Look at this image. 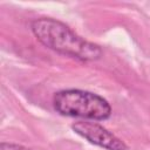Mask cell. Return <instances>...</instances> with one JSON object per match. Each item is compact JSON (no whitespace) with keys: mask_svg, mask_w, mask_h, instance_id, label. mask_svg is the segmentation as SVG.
Wrapping results in <instances>:
<instances>
[{"mask_svg":"<svg viewBox=\"0 0 150 150\" xmlns=\"http://www.w3.org/2000/svg\"><path fill=\"white\" fill-rule=\"evenodd\" d=\"M34 36L47 48L81 61H95L102 49L73 32L67 25L50 18L35 19L30 23Z\"/></svg>","mask_w":150,"mask_h":150,"instance_id":"6da1fadb","label":"cell"},{"mask_svg":"<svg viewBox=\"0 0 150 150\" xmlns=\"http://www.w3.org/2000/svg\"><path fill=\"white\" fill-rule=\"evenodd\" d=\"M54 109L63 116L103 121L110 117L111 107L102 96L81 89H64L53 97Z\"/></svg>","mask_w":150,"mask_h":150,"instance_id":"7a4b0ae2","label":"cell"},{"mask_svg":"<svg viewBox=\"0 0 150 150\" xmlns=\"http://www.w3.org/2000/svg\"><path fill=\"white\" fill-rule=\"evenodd\" d=\"M71 128L77 135L100 148L105 150H127V145L122 139L95 122L79 121Z\"/></svg>","mask_w":150,"mask_h":150,"instance_id":"3957f363","label":"cell"},{"mask_svg":"<svg viewBox=\"0 0 150 150\" xmlns=\"http://www.w3.org/2000/svg\"><path fill=\"white\" fill-rule=\"evenodd\" d=\"M0 150H33L29 148H26L23 145H19V144H13V143H6L2 142L0 144Z\"/></svg>","mask_w":150,"mask_h":150,"instance_id":"277c9868","label":"cell"}]
</instances>
